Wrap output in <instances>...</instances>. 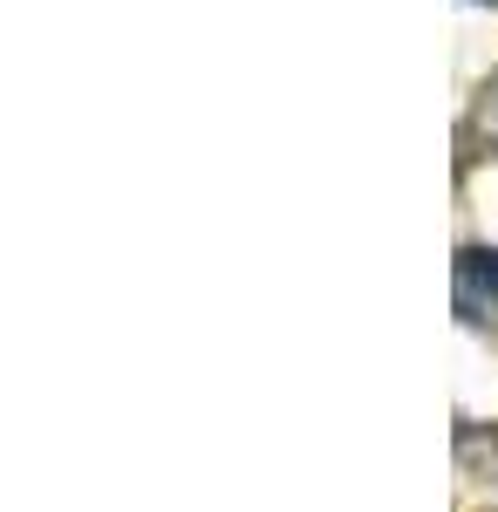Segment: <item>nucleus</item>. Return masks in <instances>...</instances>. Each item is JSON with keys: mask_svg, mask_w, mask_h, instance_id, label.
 Returning a JSON list of instances; mask_svg holds the SVG:
<instances>
[{"mask_svg": "<svg viewBox=\"0 0 498 512\" xmlns=\"http://www.w3.org/2000/svg\"><path fill=\"white\" fill-rule=\"evenodd\" d=\"M458 315L464 321H498V253L492 246H464L458 253Z\"/></svg>", "mask_w": 498, "mask_h": 512, "instance_id": "obj_1", "label": "nucleus"}, {"mask_svg": "<svg viewBox=\"0 0 498 512\" xmlns=\"http://www.w3.org/2000/svg\"><path fill=\"white\" fill-rule=\"evenodd\" d=\"M471 7H498V0H471Z\"/></svg>", "mask_w": 498, "mask_h": 512, "instance_id": "obj_2", "label": "nucleus"}]
</instances>
